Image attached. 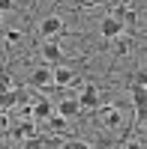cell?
I'll return each mask as SVG.
<instances>
[{"label": "cell", "mask_w": 147, "mask_h": 149, "mask_svg": "<svg viewBox=\"0 0 147 149\" xmlns=\"http://www.w3.org/2000/svg\"><path fill=\"white\" fill-rule=\"evenodd\" d=\"M60 33H63V18L60 15H45L39 21V36L42 39H54V36H60Z\"/></svg>", "instance_id": "6da1fadb"}, {"label": "cell", "mask_w": 147, "mask_h": 149, "mask_svg": "<svg viewBox=\"0 0 147 149\" xmlns=\"http://www.w3.org/2000/svg\"><path fill=\"white\" fill-rule=\"evenodd\" d=\"M27 81H30V86H36V90H51V86H54V78H51V69H48V66L33 69Z\"/></svg>", "instance_id": "7a4b0ae2"}, {"label": "cell", "mask_w": 147, "mask_h": 149, "mask_svg": "<svg viewBox=\"0 0 147 149\" xmlns=\"http://www.w3.org/2000/svg\"><path fill=\"white\" fill-rule=\"evenodd\" d=\"M99 36H102L105 42H114L117 36H123V24H120V21H114L111 15H105V18L99 21Z\"/></svg>", "instance_id": "3957f363"}, {"label": "cell", "mask_w": 147, "mask_h": 149, "mask_svg": "<svg viewBox=\"0 0 147 149\" xmlns=\"http://www.w3.org/2000/svg\"><path fill=\"white\" fill-rule=\"evenodd\" d=\"M30 107H33V116H30V119L36 122V125H39V122H48V119L57 113V110H54V104L48 102V98H39V102H33Z\"/></svg>", "instance_id": "277c9868"}, {"label": "cell", "mask_w": 147, "mask_h": 149, "mask_svg": "<svg viewBox=\"0 0 147 149\" xmlns=\"http://www.w3.org/2000/svg\"><path fill=\"white\" fill-rule=\"evenodd\" d=\"M132 104H135V122L141 125V119L147 116V90L144 86H132Z\"/></svg>", "instance_id": "5b68a950"}, {"label": "cell", "mask_w": 147, "mask_h": 149, "mask_svg": "<svg viewBox=\"0 0 147 149\" xmlns=\"http://www.w3.org/2000/svg\"><path fill=\"white\" fill-rule=\"evenodd\" d=\"M51 78H54L57 90H66V86L75 84V72H72L69 66H57V69H51Z\"/></svg>", "instance_id": "8992f818"}, {"label": "cell", "mask_w": 147, "mask_h": 149, "mask_svg": "<svg viewBox=\"0 0 147 149\" xmlns=\"http://www.w3.org/2000/svg\"><path fill=\"white\" fill-rule=\"evenodd\" d=\"M78 104H81V110L96 107V104H99V86H96V84H87V86L81 90V95H78Z\"/></svg>", "instance_id": "52a82bcc"}, {"label": "cell", "mask_w": 147, "mask_h": 149, "mask_svg": "<svg viewBox=\"0 0 147 149\" xmlns=\"http://www.w3.org/2000/svg\"><path fill=\"white\" fill-rule=\"evenodd\" d=\"M54 110H57V116H63V119H75L81 113V104H78V98H63V102L54 104Z\"/></svg>", "instance_id": "ba28073f"}, {"label": "cell", "mask_w": 147, "mask_h": 149, "mask_svg": "<svg viewBox=\"0 0 147 149\" xmlns=\"http://www.w3.org/2000/svg\"><path fill=\"white\" fill-rule=\"evenodd\" d=\"M99 119H102V125L105 128H120V125H123V116H120V107H102L99 110Z\"/></svg>", "instance_id": "9c48e42d"}, {"label": "cell", "mask_w": 147, "mask_h": 149, "mask_svg": "<svg viewBox=\"0 0 147 149\" xmlns=\"http://www.w3.org/2000/svg\"><path fill=\"white\" fill-rule=\"evenodd\" d=\"M60 54H63V51H60V45H57L54 39H45V42H42V48H39V57L45 60V63H57Z\"/></svg>", "instance_id": "30bf717a"}, {"label": "cell", "mask_w": 147, "mask_h": 149, "mask_svg": "<svg viewBox=\"0 0 147 149\" xmlns=\"http://www.w3.org/2000/svg\"><path fill=\"white\" fill-rule=\"evenodd\" d=\"M120 24H123V30H135L138 27V12L135 9H126L123 18H120Z\"/></svg>", "instance_id": "8fae6325"}, {"label": "cell", "mask_w": 147, "mask_h": 149, "mask_svg": "<svg viewBox=\"0 0 147 149\" xmlns=\"http://www.w3.org/2000/svg\"><path fill=\"white\" fill-rule=\"evenodd\" d=\"M132 51V42L126 39V36H117V39H114V54H120V57H126Z\"/></svg>", "instance_id": "7c38bea8"}, {"label": "cell", "mask_w": 147, "mask_h": 149, "mask_svg": "<svg viewBox=\"0 0 147 149\" xmlns=\"http://www.w3.org/2000/svg\"><path fill=\"white\" fill-rule=\"evenodd\" d=\"M132 86H147V72H132L129 74V90H132Z\"/></svg>", "instance_id": "4fadbf2b"}, {"label": "cell", "mask_w": 147, "mask_h": 149, "mask_svg": "<svg viewBox=\"0 0 147 149\" xmlns=\"http://www.w3.org/2000/svg\"><path fill=\"white\" fill-rule=\"evenodd\" d=\"M12 104H18V102H15V93H12V90L0 93V110H9Z\"/></svg>", "instance_id": "5bb4252c"}, {"label": "cell", "mask_w": 147, "mask_h": 149, "mask_svg": "<svg viewBox=\"0 0 147 149\" xmlns=\"http://www.w3.org/2000/svg\"><path fill=\"white\" fill-rule=\"evenodd\" d=\"M6 137H9V140H15V143H24V131H21V125H9Z\"/></svg>", "instance_id": "9a60e30c"}, {"label": "cell", "mask_w": 147, "mask_h": 149, "mask_svg": "<svg viewBox=\"0 0 147 149\" xmlns=\"http://www.w3.org/2000/svg\"><path fill=\"white\" fill-rule=\"evenodd\" d=\"M48 125H51V128H54V131H63V128H66V125H69V119H63V116H57V113H54V116H51V119H48Z\"/></svg>", "instance_id": "2e32d148"}, {"label": "cell", "mask_w": 147, "mask_h": 149, "mask_svg": "<svg viewBox=\"0 0 147 149\" xmlns=\"http://www.w3.org/2000/svg\"><path fill=\"white\" fill-rule=\"evenodd\" d=\"M3 39H6V45H18L24 36H21V30H6V33H3Z\"/></svg>", "instance_id": "e0dca14e"}, {"label": "cell", "mask_w": 147, "mask_h": 149, "mask_svg": "<svg viewBox=\"0 0 147 149\" xmlns=\"http://www.w3.org/2000/svg\"><path fill=\"white\" fill-rule=\"evenodd\" d=\"M63 149H93V146H90V143H84V140H66Z\"/></svg>", "instance_id": "ac0fdd59"}, {"label": "cell", "mask_w": 147, "mask_h": 149, "mask_svg": "<svg viewBox=\"0 0 147 149\" xmlns=\"http://www.w3.org/2000/svg\"><path fill=\"white\" fill-rule=\"evenodd\" d=\"M24 149H45L42 137H30V140H24Z\"/></svg>", "instance_id": "d6986e66"}, {"label": "cell", "mask_w": 147, "mask_h": 149, "mask_svg": "<svg viewBox=\"0 0 147 149\" xmlns=\"http://www.w3.org/2000/svg\"><path fill=\"white\" fill-rule=\"evenodd\" d=\"M9 125H12V122H9V113H6V110H0V131H9Z\"/></svg>", "instance_id": "ffe728a7"}, {"label": "cell", "mask_w": 147, "mask_h": 149, "mask_svg": "<svg viewBox=\"0 0 147 149\" xmlns=\"http://www.w3.org/2000/svg\"><path fill=\"white\" fill-rule=\"evenodd\" d=\"M12 93H15V102H27V90H21V86H15V90H12Z\"/></svg>", "instance_id": "44dd1931"}, {"label": "cell", "mask_w": 147, "mask_h": 149, "mask_svg": "<svg viewBox=\"0 0 147 149\" xmlns=\"http://www.w3.org/2000/svg\"><path fill=\"white\" fill-rule=\"evenodd\" d=\"M9 9H15V0H0V12H9Z\"/></svg>", "instance_id": "7402d4cb"}, {"label": "cell", "mask_w": 147, "mask_h": 149, "mask_svg": "<svg viewBox=\"0 0 147 149\" xmlns=\"http://www.w3.org/2000/svg\"><path fill=\"white\" fill-rule=\"evenodd\" d=\"M123 149H144V146H141V143H138V140H129V143H126V146H123Z\"/></svg>", "instance_id": "603a6c76"}, {"label": "cell", "mask_w": 147, "mask_h": 149, "mask_svg": "<svg viewBox=\"0 0 147 149\" xmlns=\"http://www.w3.org/2000/svg\"><path fill=\"white\" fill-rule=\"evenodd\" d=\"M138 143H141V146L147 149V131H141V134H138Z\"/></svg>", "instance_id": "cb8c5ba5"}, {"label": "cell", "mask_w": 147, "mask_h": 149, "mask_svg": "<svg viewBox=\"0 0 147 149\" xmlns=\"http://www.w3.org/2000/svg\"><path fill=\"white\" fill-rule=\"evenodd\" d=\"M99 3H105V0H84V6H99Z\"/></svg>", "instance_id": "d4e9b609"}, {"label": "cell", "mask_w": 147, "mask_h": 149, "mask_svg": "<svg viewBox=\"0 0 147 149\" xmlns=\"http://www.w3.org/2000/svg\"><path fill=\"white\" fill-rule=\"evenodd\" d=\"M144 128H147V116H144V119H141V131H144Z\"/></svg>", "instance_id": "484cf974"}, {"label": "cell", "mask_w": 147, "mask_h": 149, "mask_svg": "<svg viewBox=\"0 0 147 149\" xmlns=\"http://www.w3.org/2000/svg\"><path fill=\"white\" fill-rule=\"evenodd\" d=\"M0 30H3V12H0Z\"/></svg>", "instance_id": "4316f807"}, {"label": "cell", "mask_w": 147, "mask_h": 149, "mask_svg": "<svg viewBox=\"0 0 147 149\" xmlns=\"http://www.w3.org/2000/svg\"><path fill=\"white\" fill-rule=\"evenodd\" d=\"M144 90H147V86H144Z\"/></svg>", "instance_id": "83f0119b"}]
</instances>
